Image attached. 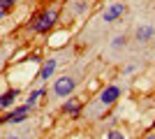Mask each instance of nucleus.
<instances>
[{"mask_svg":"<svg viewBox=\"0 0 155 139\" xmlns=\"http://www.w3.org/2000/svg\"><path fill=\"white\" fill-rule=\"evenodd\" d=\"M56 19H58V9H46V12H42L37 19H35L32 30H35V33H49L53 28V23H56Z\"/></svg>","mask_w":155,"mask_h":139,"instance_id":"obj_1","label":"nucleus"},{"mask_svg":"<svg viewBox=\"0 0 155 139\" xmlns=\"http://www.w3.org/2000/svg\"><path fill=\"white\" fill-rule=\"evenodd\" d=\"M74 79L72 77H60V79H56V84H53V93L58 95V98H67L72 91H74Z\"/></svg>","mask_w":155,"mask_h":139,"instance_id":"obj_2","label":"nucleus"},{"mask_svg":"<svg viewBox=\"0 0 155 139\" xmlns=\"http://www.w3.org/2000/svg\"><path fill=\"white\" fill-rule=\"evenodd\" d=\"M125 14V5H120V2H114V5H107L102 9V19L107 21V23H114L116 19H120Z\"/></svg>","mask_w":155,"mask_h":139,"instance_id":"obj_3","label":"nucleus"},{"mask_svg":"<svg viewBox=\"0 0 155 139\" xmlns=\"http://www.w3.org/2000/svg\"><path fill=\"white\" fill-rule=\"evenodd\" d=\"M28 111H30V107L23 104V107H19V109L9 111L7 116H2V118H0V123H21V121L28 118Z\"/></svg>","mask_w":155,"mask_h":139,"instance_id":"obj_4","label":"nucleus"},{"mask_svg":"<svg viewBox=\"0 0 155 139\" xmlns=\"http://www.w3.org/2000/svg\"><path fill=\"white\" fill-rule=\"evenodd\" d=\"M118 98H120V88L118 86H107L100 93V104H114Z\"/></svg>","mask_w":155,"mask_h":139,"instance_id":"obj_5","label":"nucleus"},{"mask_svg":"<svg viewBox=\"0 0 155 139\" xmlns=\"http://www.w3.org/2000/svg\"><path fill=\"white\" fill-rule=\"evenodd\" d=\"M155 35V28H150V26H139L137 28V33H134V37H137V42H150V37Z\"/></svg>","mask_w":155,"mask_h":139,"instance_id":"obj_6","label":"nucleus"},{"mask_svg":"<svg viewBox=\"0 0 155 139\" xmlns=\"http://www.w3.org/2000/svg\"><path fill=\"white\" fill-rule=\"evenodd\" d=\"M16 95H19V91L16 88H12V91H7L0 95V109H7V107H12V102L16 100Z\"/></svg>","mask_w":155,"mask_h":139,"instance_id":"obj_7","label":"nucleus"},{"mask_svg":"<svg viewBox=\"0 0 155 139\" xmlns=\"http://www.w3.org/2000/svg\"><path fill=\"white\" fill-rule=\"evenodd\" d=\"M53 70H56V60L49 58L44 63V67H42V72H39V79H49V77L53 74Z\"/></svg>","mask_w":155,"mask_h":139,"instance_id":"obj_8","label":"nucleus"},{"mask_svg":"<svg viewBox=\"0 0 155 139\" xmlns=\"http://www.w3.org/2000/svg\"><path fill=\"white\" fill-rule=\"evenodd\" d=\"M79 109H81V104H79L77 100H67V102L63 104V111H65V114H72V116H77Z\"/></svg>","mask_w":155,"mask_h":139,"instance_id":"obj_9","label":"nucleus"},{"mask_svg":"<svg viewBox=\"0 0 155 139\" xmlns=\"http://www.w3.org/2000/svg\"><path fill=\"white\" fill-rule=\"evenodd\" d=\"M42 95H44V91H42V88H37V91H32L26 104H28V107H30V109H32V107H35V104H37V102H39V98H42Z\"/></svg>","mask_w":155,"mask_h":139,"instance_id":"obj_10","label":"nucleus"},{"mask_svg":"<svg viewBox=\"0 0 155 139\" xmlns=\"http://www.w3.org/2000/svg\"><path fill=\"white\" fill-rule=\"evenodd\" d=\"M111 46H114V49H118V46H125V35H118V37H114Z\"/></svg>","mask_w":155,"mask_h":139,"instance_id":"obj_11","label":"nucleus"},{"mask_svg":"<svg viewBox=\"0 0 155 139\" xmlns=\"http://www.w3.org/2000/svg\"><path fill=\"white\" fill-rule=\"evenodd\" d=\"M14 2H16V0H0V9H5V12H7V9H12V7H14Z\"/></svg>","mask_w":155,"mask_h":139,"instance_id":"obj_12","label":"nucleus"},{"mask_svg":"<svg viewBox=\"0 0 155 139\" xmlns=\"http://www.w3.org/2000/svg\"><path fill=\"white\" fill-rule=\"evenodd\" d=\"M107 139H125V134H123V132H118V130H111Z\"/></svg>","mask_w":155,"mask_h":139,"instance_id":"obj_13","label":"nucleus"},{"mask_svg":"<svg viewBox=\"0 0 155 139\" xmlns=\"http://www.w3.org/2000/svg\"><path fill=\"white\" fill-rule=\"evenodd\" d=\"M5 139H19V137H14V134H9V137H5Z\"/></svg>","mask_w":155,"mask_h":139,"instance_id":"obj_14","label":"nucleus"},{"mask_svg":"<svg viewBox=\"0 0 155 139\" xmlns=\"http://www.w3.org/2000/svg\"><path fill=\"white\" fill-rule=\"evenodd\" d=\"M143 139H155V134H148V137H143Z\"/></svg>","mask_w":155,"mask_h":139,"instance_id":"obj_15","label":"nucleus"},{"mask_svg":"<svg viewBox=\"0 0 155 139\" xmlns=\"http://www.w3.org/2000/svg\"><path fill=\"white\" fill-rule=\"evenodd\" d=\"M2 16H5V9H0V19H2Z\"/></svg>","mask_w":155,"mask_h":139,"instance_id":"obj_16","label":"nucleus"}]
</instances>
